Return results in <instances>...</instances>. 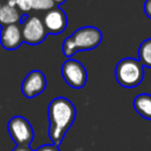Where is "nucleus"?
I'll return each mask as SVG.
<instances>
[{
	"mask_svg": "<svg viewBox=\"0 0 151 151\" xmlns=\"http://www.w3.org/2000/svg\"><path fill=\"white\" fill-rule=\"evenodd\" d=\"M76 107L71 100L58 97L48 105V134L54 145H59L76 119Z\"/></svg>",
	"mask_w": 151,
	"mask_h": 151,
	"instance_id": "1",
	"label": "nucleus"
},
{
	"mask_svg": "<svg viewBox=\"0 0 151 151\" xmlns=\"http://www.w3.org/2000/svg\"><path fill=\"white\" fill-rule=\"evenodd\" d=\"M103 39L99 28L94 26H85L74 31L63 42V53L66 57H72L78 51H88L96 48Z\"/></svg>",
	"mask_w": 151,
	"mask_h": 151,
	"instance_id": "2",
	"label": "nucleus"
},
{
	"mask_svg": "<svg viewBox=\"0 0 151 151\" xmlns=\"http://www.w3.org/2000/svg\"><path fill=\"white\" fill-rule=\"evenodd\" d=\"M114 76L119 85L123 87L132 88L142 83L144 78V66L138 59L124 58L117 64Z\"/></svg>",
	"mask_w": 151,
	"mask_h": 151,
	"instance_id": "3",
	"label": "nucleus"
},
{
	"mask_svg": "<svg viewBox=\"0 0 151 151\" xmlns=\"http://www.w3.org/2000/svg\"><path fill=\"white\" fill-rule=\"evenodd\" d=\"M7 130L11 138L17 144V146L31 145L34 137V131L31 123L26 118L21 116L12 117L7 124Z\"/></svg>",
	"mask_w": 151,
	"mask_h": 151,
	"instance_id": "4",
	"label": "nucleus"
},
{
	"mask_svg": "<svg viewBox=\"0 0 151 151\" xmlns=\"http://www.w3.org/2000/svg\"><path fill=\"white\" fill-rule=\"evenodd\" d=\"M64 80L73 88H81L87 81V72L81 63L76 59H67L61 66Z\"/></svg>",
	"mask_w": 151,
	"mask_h": 151,
	"instance_id": "5",
	"label": "nucleus"
},
{
	"mask_svg": "<svg viewBox=\"0 0 151 151\" xmlns=\"http://www.w3.org/2000/svg\"><path fill=\"white\" fill-rule=\"evenodd\" d=\"M22 40L31 45H38L46 38L47 31L42 20L37 17H27L21 25Z\"/></svg>",
	"mask_w": 151,
	"mask_h": 151,
	"instance_id": "6",
	"label": "nucleus"
},
{
	"mask_svg": "<svg viewBox=\"0 0 151 151\" xmlns=\"http://www.w3.org/2000/svg\"><path fill=\"white\" fill-rule=\"evenodd\" d=\"M46 87V78L41 71H31L24 79L21 91L26 98H34L44 92Z\"/></svg>",
	"mask_w": 151,
	"mask_h": 151,
	"instance_id": "7",
	"label": "nucleus"
},
{
	"mask_svg": "<svg viewBox=\"0 0 151 151\" xmlns=\"http://www.w3.org/2000/svg\"><path fill=\"white\" fill-rule=\"evenodd\" d=\"M42 22L47 33L59 34L64 32V29L67 26V17L63 9H60L59 7H54L47 11Z\"/></svg>",
	"mask_w": 151,
	"mask_h": 151,
	"instance_id": "8",
	"label": "nucleus"
},
{
	"mask_svg": "<svg viewBox=\"0 0 151 151\" xmlns=\"http://www.w3.org/2000/svg\"><path fill=\"white\" fill-rule=\"evenodd\" d=\"M21 28L18 25L4 26L0 31V42L6 50H17L22 42Z\"/></svg>",
	"mask_w": 151,
	"mask_h": 151,
	"instance_id": "9",
	"label": "nucleus"
},
{
	"mask_svg": "<svg viewBox=\"0 0 151 151\" xmlns=\"http://www.w3.org/2000/svg\"><path fill=\"white\" fill-rule=\"evenodd\" d=\"M21 15L14 4L13 0H8L5 5L1 6L0 9V24L2 26L8 25H17V22L20 20Z\"/></svg>",
	"mask_w": 151,
	"mask_h": 151,
	"instance_id": "10",
	"label": "nucleus"
},
{
	"mask_svg": "<svg viewBox=\"0 0 151 151\" xmlns=\"http://www.w3.org/2000/svg\"><path fill=\"white\" fill-rule=\"evenodd\" d=\"M133 107L139 116L151 120V94L140 93L133 99Z\"/></svg>",
	"mask_w": 151,
	"mask_h": 151,
	"instance_id": "11",
	"label": "nucleus"
},
{
	"mask_svg": "<svg viewBox=\"0 0 151 151\" xmlns=\"http://www.w3.org/2000/svg\"><path fill=\"white\" fill-rule=\"evenodd\" d=\"M138 57H139L138 60L144 67L151 68V38L144 40L139 45Z\"/></svg>",
	"mask_w": 151,
	"mask_h": 151,
	"instance_id": "12",
	"label": "nucleus"
},
{
	"mask_svg": "<svg viewBox=\"0 0 151 151\" xmlns=\"http://www.w3.org/2000/svg\"><path fill=\"white\" fill-rule=\"evenodd\" d=\"M55 7L53 0H32V9L37 11H50Z\"/></svg>",
	"mask_w": 151,
	"mask_h": 151,
	"instance_id": "13",
	"label": "nucleus"
},
{
	"mask_svg": "<svg viewBox=\"0 0 151 151\" xmlns=\"http://www.w3.org/2000/svg\"><path fill=\"white\" fill-rule=\"evenodd\" d=\"M17 8L24 13H27L32 9V0H13Z\"/></svg>",
	"mask_w": 151,
	"mask_h": 151,
	"instance_id": "14",
	"label": "nucleus"
},
{
	"mask_svg": "<svg viewBox=\"0 0 151 151\" xmlns=\"http://www.w3.org/2000/svg\"><path fill=\"white\" fill-rule=\"evenodd\" d=\"M35 151H60V150L54 144H45V145H41L40 147H38V150H35Z\"/></svg>",
	"mask_w": 151,
	"mask_h": 151,
	"instance_id": "15",
	"label": "nucleus"
},
{
	"mask_svg": "<svg viewBox=\"0 0 151 151\" xmlns=\"http://www.w3.org/2000/svg\"><path fill=\"white\" fill-rule=\"evenodd\" d=\"M144 13L149 19H151V0H146L144 2Z\"/></svg>",
	"mask_w": 151,
	"mask_h": 151,
	"instance_id": "16",
	"label": "nucleus"
},
{
	"mask_svg": "<svg viewBox=\"0 0 151 151\" xmlns=\"http://www.w3.org/2000/svg\"><path fill=\"white\" fill-rule=\"evenodd\" d=\"M12 151H33L29 146H15Z\"/></svg>",
	"mask_w": 151,
	"mask_h": 151,
	"instance_id": "17",
	"label": "nucleus"
},
{
	"mask_svg": "<svg viewBox=\"0 0 151 151\" xmlns=\"http://www.w3.org/2000/svg\"><path fill=\"white\" fill-rule=\"evenodd\" d=\"M53 1H54V4H55V5H60V4H63L65 0H53Z\"/></svg>",
	"mask_w": 151,
	"mask_h": 151,
	"instance_id": "18",
	"label": "nucleus"
},
{
	"mask_svg": "<svg viewBox=\"0 0 151 151\" xmlns=\"http://www.w3.org/2000/svg\"><path fill=\"white\" fill-rule=\"evenodd\" d=\"M1 6H2V5H1V2H0V9H1Z\"/></svg>",
	"mask_w": 151,
	"mask_h": 151,
	"instance_id": "19",
	"label": "nucleus"
}]
</instances>
